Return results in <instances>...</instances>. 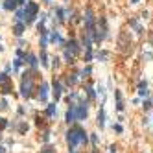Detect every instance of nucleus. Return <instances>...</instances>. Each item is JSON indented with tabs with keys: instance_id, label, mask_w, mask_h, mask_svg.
I'll list each match as a JSON object with an SVG mask.
<instances>
[{
	"instance_id": "58836bf2",
	"label": "nucleus",
	"mask_w": 153,
	"mask_h": 153,
	"mask_svg": "<svg viewBox=\"0 0 153 153\" xmlns=\"http://www.w3.org/2000/svg\"><path fill=\"white\" fill-rule=\"evenodd\" d=\"M111 153H113V151H111Z\"/></svg>"
},
{
	"instance_id": "4be33fe9",
	"label": "nucleus",
	"mask_w": 153,
	"mask_h": 153,
	"mask_svg": "<svg viewBox=\"0 0 153 153\" xmlns=\"http://www.w3.org/2000/svg\"><path fill=\"white\" fill-rule=\"evenodd\" d=\"M17 129H19V133H20V135H24V133H26V131H28V124H24V122H20Z\"/></svg>"
},
{
	"instance_id": "bb28decb",
	"label": "nucleus",
	"mask_w": 153,
	"mask_h": 153,
	"mask_svg": "<svg viewBox=\"0 0 153 153\" xmlns=\"http://www.w3.org/2000/svg\"><path fill=\"white\" fill-rule=\"evenodd\" d=\"M90 72H92V68H90V66H87V68H83V72H81V76H83V78H87V76H89Z\"/></svg>"
},
{
	"instance_id": "1a4fd4ad",
	"label": "nucleus",
	"mask_w": 153,
	"mask_h": 153,
	"mask_svg": "<svg viewBox=\"0 0 153 153\" xmlns=\"http://www.w3.org/2000/svg\"><path fill=\"white\" fill-rule=\"evenodd\" d=\"M0 90H2V94H11V90H13V83L11 79H6L0 83Z\"/></svg>"
},
{
	"instance_id": "a211bd4d",
	"label": "nucleus",
	"mask_w": 153,
	"mask_h": 153,
	"mask_svg": "<svg viewBox=\"0 0 153 153\" xmlns=\"http://www.w3.org/2000/svg\"><path fill=\"white\" fill-rule=\"evenodd\" d=\"M129 24H131V26H133V28H135V30H137V33H142V31H144V30H142V26H140V24H138V22H137V20H129Z\"/></svg>"
},
{
	"instance_id": "39448f33",
	"label": "nucleus",
	"mask_w": 153,
	"mask_h": 153,
	"mask_svg": "<svg viewBox=\"0 0 153 153\" xmlns=\"http://www.w3.org/2000/svg\"><path fill=\"white\" fill-rule=\"evenodd\" d=\"M76 111V120H85L87 118V102L79 103V105H74Z\"/></svg>"
},
{
	"instance_id": "f257e3e1",
	"label": "nucleus",
	"mask_w": 153,
	"mask_h": 153,
	"mask_svg": "<svg viewBox=\"0 0 153 153\" xmlns=\"http://www.w3.org/2000/svg\"><path fill=\"white\" fill-rule=\"evenodd\" d=\"M66 142L70 146V153H76L74 148L78 144H87V133L79 126H74V127L68 129V133H66Z\"/></svg>"
},
{
	"instance_id": "473e14b6",
	"label": "nucleus",
	"mask_w": 153,
	"mask_h": 153,
	"mask_svg": "<svg viewBox=\"0 0 153 153\" xmlns=\"http://www.w3.org/2000/svg\"><path fill=\"white\" fill-rule=\"evenodd\" d=\"M90 140H92L94 146H98V137H96V135H92V138H90Z\"/></svg>"
},
{
	"instance_id": "6ab92c4d",
	"label": "nucleus",
	"mask_w": 153,
	"mask_h": 153,
	"mask_svg": "<svg viewBox=\"0 0 153 153\" xmlns=\"http://www.w3.org/2000/svg\"><path fill=\"white\" fill-rule=\"evenodd\" d=\"M138 94H140V96H148V90H146V83L144 81L138 85Z\"/></svg>"
},
{
	"instance_id": "dca6fc26",
	"label": "nucleus",
	"mask_w": 153,
	"mask_h": 153,
	"mask_svg": "<svg viewBox=\"0 0 153 153\" xmlns=\"http://www.w3.org/2000/svg\"><path fill=\"white\" fill-rule=\"evenodd\" d=\"M96 122H98V126H100V127L105 126V111H103V107L100 109V113H98V120H96Z\"/></svg>"
},
{
	"instance_id": "72a5a7b5",
	"label": "nucleus",
	"mask_w": 153,
	"mask_h": 153,
	"mask_svg": "<svg viewBox=\"0 0 153 153\" xmlns=\"http://www.w3.org/2000/svg\"><path fill=\"white\" fill-rule=\"evenodd\" d=\"M52 61H54V63H52V65H54V66H57V65H59V57H54V59H52Z\"/></svg>"
},
{
	"instance_id": "c85d7f7f",
	"label": "nucleus",
	"mask_w": 153,
	"mask_h": 153,
	"mask_svg": "<svg viewBox=\"0 0 153 153\" xmlns=\"http://www.w3.org/2000/svg\"><path fill=\"white\" fill-rule=\"evenodd\" d=\"M6 79H9V78H8V74H6V72H0V83L6 81Z\"/></svg>"
},
{
	"instance_id": "412c9836",
	"label": "nucleus",
	"mask_w": 153,
	"mask_h": 153,
	"mask_svg": "<svg viewBox=\"0 0 153 153\" xmlns=\"http://www.w3.org/2000/svg\"><path fill=\"white\" fill-rule=\"evenodd\" d=\"M78 76L79 74H70V76H68V79H66V83H68V85H74V83L78 81Z\"/></svg>"
},
{
	"instance_id": "f3484780",
	"label": "nucleus",
	"mask_w": 153,
	"mask_h": 153,
	"mask_svg": "<svg viewBox=\"0 0 153 153\" xmlns=\"http://www.w3.org/2000/svg\"><path fill=\"white\" fill-rule=\"evenodd\" d=\"M57 113V107H55V103H50V105L46 107V116H54Z\"/></svg>"
},
{
	"instance_id": "a878e982",
	"label": "nucleus",
	"mask_w": 153,
	"mask_h": 153,
	"mask_svg": "<svg viewBox=\"0 0 153 153\" xmlns=\"http://www.w3.org/2000/svg\"><path fill=\"white\" fill-rule=\"evenodd\" d=\"M22 63H24V61L20 59V57H17L15 61H13V66H15V68H20V66H22Z\"/></svg>"
},
{
	"instance_id": "7c9ffc66",
	"label": "nucleus",
	"mask_w": 153,
	"mask_h": 153,
	"mask_svg": "<svg viewBox=\"0 0 153 153\" xmlns=\"http://www.w3.org/2000/svg\"><path fill=\"white\" fill-rule=\"evenodd\" d=\"M0 109H8V102L6 100H0Z\"/></svg>"
},
{
	"instance_id": "0eeeda50",
	"label": "nucleus",
	"mask_w": 153,
	"mask_h": 153,
	"mask_svg": "<svg viewBox=\"0 0 153 153\" xmlns=\"http://www.w3.org/2000/svg\"><path fill=\"white\" fill-rule=\"evenodd\" d=\"M37 98H39V102H46V98H48V83H41Z\"/></svg>"
},
{
	"instance_id": "6e6552de",
	"label": "nucleus",
	"mask_w": 153,
	"mask_h": 153,
	"mask_svg": "<svg viewBox=\"0 0 153 153\" xmlns=\"http://www.w3.org/2000/svg\"><path fill=\"white\" fill-rule=\"evenodd\" d=\"M24 31H26V24L22 22V20H19V22H15V26H13V33H15L17 37H20Z\"/></svg>"
},
{
	"instance_id": "f704fd0d",
	"label": "nucleus",
	"mask_w": 153,
	"mask_h": 153,
	"mask_svg": "<svg viewBox=\"0 0 153 153\" xmlns=\"http://www.w3.org/2000/svg\"><path fill=\"white\" fill-rule=\"evenodd\" d=\"M144 107L146 109H151V102H144Z\"/></svg>"
},
{
	"instance_id": "9b49d317",
	"label": "nucleus",
	"mask_w": 153,
	"mask_h": 153,
	"mask_svg": "<svg viewBox=\"0 0 153 153\" xmlns=\"http://www.w3.org/2000/svg\"><path fill=\"white\" fill-rule=\"evenodd\" d=\"M61 94H63V87H61V83H59V81H55V79H54V98H55V102L61 98Z\"/></svg>"
},
{
	"instance_id": "4c0bfd02",
	"label": "nucleus",
	"mask_w": 153,
	"mask_h": 153,
	"mask_svg": "<svg viewBox=\"0 0 153 153\" xmlns=\"http://www.w3.org/2000/svg\"><path fill=\"white\" fill-rule=\"evenodd\" d=\"M43 2H44V4H52V0H43Z\"/></svg>"
},
{
	"instance_id": "4468645a",
	"label": "nucleus",
	"mask_w": 153,
	"mask_h": 153,
	"mask_svg": "<svg viewBox=\"0 0 153 153\" xmlns=\"http://www.w3.org/2000/svg\"><path fill=\"white\" fill-rule=\"evenodd\" d=\"M50 41H52V43H57V44H63V43H65L63 37H61L57 31H52V33H50Z\"/></svg>"
},
{
	"instance_id": "c9c22d12",
	"label": "nucleus",
	"mask_w": 153,
	"mask_h": 153,
	"mask_svg": "<svg viewBox=\"0 0 153 153\" xmlns=\"http://www.w3.org/2000/svg\"><path fill=\"white\" fill-rule=\"evenodd\" d=\"M44 153H54V151H52L50 146H46V148H44Z\"/></svg>"
},
{
	"instance_id": "b1692460",
	"label": "nucleus",
	"mask_w": 153,
	"mask_h": 153,
	"mask_svg": "<svg viewBox=\"0 0 153 153\" xmlns=\"http://www.w3.org/2000/svg\"><path fill=\"white\" fill-rule=\"evenodd\" d=\"M24 15H22V9H17L15 11V22H19V20H22Z\"/></svg>"
},
{
	"instance_id": "393cba45",
	"label": "nucleus",
	"mask_w": 153,
	"mask_h": 153,
	"mask_svg": "<svg viewBox=\"0 0 153 153\" xmlns=\"http://www.w3.org/2000/svg\"><path fill=\"white\" fill-rule=\"evenodd\" d=\"M8 126H9V122L6 120V118H0V131H2V129H6Z\"/></svg>"
},
{
	"instance_id": "2eb2a0df",
	"label": "nucleus",
	"mask_w": 153,
	"mask_h": 153,
	"mask_svg": "<svg viewBox=\"0 0 153 153\" xmlns=\"http://www.w3.org/2000/svg\"><path fill=\"white\" fill-rule=\"evenodd\" d=\"M116 109L118 111H124V102H122V92H120V90H116Z\"/></svg>"
},
{
	"instance_id": "20e7f679",
	"label": "nucleus",
	"mask_w": 153,
	"mask_h": 153,
	"mask_svg": "<svg viewBox=\"0 0 153 153\" xmlns=\"http://www.w3.org/2000/svg\"><path fill=\"white\" fill-rule=\"evenodd\" d=\"M85 28H87L89 35H92V31H94V15H92V11H90V9L85 11Z\"/></svg>"
},
{
	"instance_id": "f8f14e48",
	"label": "nucleus",
	"mask_w": 153,
	"mask_h": 153,
	"mask_svg": "<svg viewBox=\"0 0 153 153\" xmlns=\"http://www.w3.org/2000/svg\"><path fill=\"white\" fill-rule=\"evenodd\" d=\"M66 122H68V124L78 122V120H76V111H74V105H70V107H68V111H66Z\"/></svg>"
},
{
	"instance_id": "2f4dec72",
	"label": "nucleus",
	"mask_w": 153,
	"mask_h": 153,
	"mask_svg": "<svg viewBox=\"0 0 153 153\" xmlns=\"http://www.w3.org/2000/svg\"><path fill=\"white\" fill-rule=\"evenodd\" d=\"M113 129L116 131V133H122V131H124V129H122V126H118V124H116V126H113Z\"/></svg>"
},
{
	"instance_id": "aec40b11",
	"label": "nucleus",
	"mask_w": 153,
	"mask_h": 153,
	"mask_svg": "<svg viewBox=\"0 0 153 153\" xmlns=\"http://www.w3.org/2000/svg\"><path fill=\"white\" fill-rule=\"evenodd\" d=\"M41 65H43V66H48V55H46L44 50L41 52Z\"/></svg>"
},
{
	"instance_id": "7ed1b4c3",
	"label": "nucleus",
	"mask_w": 153,
	"mask_h": 153,
	"mask_svg": "<svg viewBox=\"0 0 153 153\" xmlns=\"http://www.w3.org/2000/svg\"><path fill=\"white\" fill-rule=\"evenodd\" d=\"M33 92V74L31 72H24L22 74V81H20V94L24 98H30Z\"/></svg>"
},
{
	"instance_id": "f03ea898",
	"label": "nucleus",
	"mask_w": 153,
	"mask_h": 153,
	"mask_svg": "<svg viewBox=\"0 0 153 153\" xmlns=\"http://www.w3.org/2000/svg\"><path fill=\"white\" fill-rule=\"evenodd\" d=\"M37 13H39V4H37V2H31V0H30V2H26L24 8H22V15H24L22 22H24V24L33 22L35 17H37Z\"/></svg>"
},
{
	"instance_id": "5701e85b",
	"label": "nucleus",
	"mask_w": 153,
	"mask_h": 153,
	"mask_svg": "<svg viewBox=\"0 0 153 153\" xmlns=\"http://www.w3.org/2000/svg\"><path fill=\"white\" fill-rule=\"evenodd\" d=\"M65 59H66V63H74V55L68 50H65Z\"/></svg>"
},
{
	"instance_id": "c756f323",
	"label": "nucleus",
	"mask_w": 153,
	"mask_h": 153,
	"mask_svg": "<svg viewBox=\"0 0 153 153\" xmlns=\"http://www.w3.org/2000/svg\"><path fill=\"white\" fill-rule=\"evenodd\" d=\"M43 140H44V142H48V140H50V131H44V135H43Z\"/></svg>"
},
{
	"instance_id": "9d476101",
	"label": "nucleus",
	"mask_w": 153,
	"mask_h": 153,
	"mask_svg": "<svg viewBox=\"0 0 153 153\" xmlns=\"http://www.w3.org/2000/svg\"><path fill=\"white\" fill-rule=\"evenodd\" d=\"M24 63H28L31 68H37V65H39V61H37V57L33 54H26V57H24Z\"/></svg>"
},
{
	"instance_id": "cd10ccee",
	"label": "nucleus",
	"mask_w": 153,
	"mask_h": 153,
	"mask_svg": "<svg viewBox=\"0 0 153 153\" xmlns=\"http://www.w3.org/2000/svg\"><path fill=\"white\" fill-rule=\"evenodd\" d=\"M87 94H89V98H90V100H92L94 96H96V94H94V89H92V87H87Z\"/></svg>"
},
{
	"instance_id": "e433bc0d",
	"label": "nucleus",
	"mask_w": 153,
	"mask_h": 153,
	"mask_svg": "<svg viewBox=\"0 0 153 153\" xmlns=\"http://www.w3.org/2000/svg\"><path fill=\"white\" fill-rule=\"evenodd\" d=\"M0 153H6V148H4V146H0Z\"/></svg>"
},
{
	"instance_id": "423d86ee",
	"label": "nucleus",
	"mask_w": 153,
	"mask_h": 153,
	"mask_svg": "<svg viewBox=\"0 0 153 153\" xmlns=\"http://www.w3.org/2000/svg\"><path fill=\"white\" fill-rule=\"evenodd\" d=\"M65 50H68V52H70L72 55H78L81 48H79V43H78V41H74V39H72V41H68V43H66Z\"/></svg>"
},
{
	"instance_id": "ddd939ff",
	"label": "nucleus",
	"mask_w": 153,
	"mask_h": 153,
	"mask_svg": "<svg viewBox=\"0 0 153 153\" xmlns=\"http://www.w3.org/2000/svg\"><path fill=\"white\" fill-rule=\"evenodd\" d=\"M4 9H8V11H13V9H17V0H4Z\"/></svg>"
}]
</instances>
